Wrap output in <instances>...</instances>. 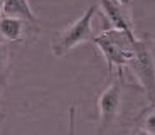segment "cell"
Instances as JSON below:
<instances>
[{
  "instance_id": "obj_3",
  "label": "cell",
  "mask_w": 155,
  "mask_h": 135,
  "mask_svg": "<svg viewBox=\"0 0 155 135\" xmlns=\"http://www.w3.org/2000/svg\"><path fill=\"white\" fill-rule=\"evenodd\" d=\"M133 51L135 56L127 69L135 74L137 81L147 93L148 103L155 106V46L147 39L135 37Z\"/></svg>"
},
{
  "instance_id": "obj_7",
  "label": "cell",
  "mask_w": 155,
  "mask_h": 135,
  "mask_svg": "<svg viewBox=\"0 0 155 135\" xmlns=\"http://www.w3.org/2000/svg\"><path fill=\"white\" fill-rule=\"evenodd\" d=\"M2 14L4 15L19 17L27 22L37 24V17L32 12L27 0H2Z\"/></svg>"
},
{
  "instance_id": "obj_6",
  "label": "cell",
  "mask_w": 155,
  "mask_h": 135,
  "mask_svg": "<svg viewBox=\"0 0 155 135\" xmlns=\"http://www.w3.org/2000/svg\"><path fill=\"white\" fill-rule=\"evenodd\" d=\"M27 20L19 17L4 15L0 14V37L2 41L8 42H19L27 37Z\"/></svg>"
},
{
  "instance_id": "obj_5",
  "label": "cell",
  "mask_w": 155,
  "mask_h": 135,
  "mask_svg": "<svg viewBox=\"0 0 155 135\" xmlns=\"http://www.w3.org/2000/svg\"><path fill=\"white\" fill-rule=\"evenodd\" d=\"M100 7L103 10V17L108 20L110 27L120 29L130 35H135L132 17L128 14V7H123L116 0H100Z\"/></svg>"
},
{
  "instance_id": "obj_9",
  "label": "cell",
  "mask_w": 155,
  "mask_h": 135,
  "mask_svg": "<svg viewBox=\"0 0 155 135\" xmlns=\"http://www.w3.org/2000/svg\"><path fill=\"white\" fill-rule=\"evenodd\" d=\"M142 128L148 130L150 133L155 135V106H152L142 118Z\"/></svg>"
},
{
  "instance_id": "obj_11",
  "label": "cell",
  "mask_w": 155,
  "mask_h": 135,
  "mask_svg": "<svg viewBox=\"0 0 155 135\" xmlns=\"http://www.w3.org/2000/svg\"><path fill=\"white\" fill-rule=\"evenodd\" d=\"M116 2H118V4H121V5H123V7H128V5H130V2H132V0H116Z\"/></svg>"
},
{
  "instance_id": "obj_2",
  "label": "cell",
  "mask_w": 155,
  "mask_h": 135,
  "mask_svg": "<svg viewBox=\"0 0 155 135\" xmlns=\"http://www.w3.org/2000/svg\"><path fill=\"white\" fill-rule=\"evenodd\" d=\"M96 14H98V7L96 5H89L79 19L74 20L73 24H69L68 27H64L52 41V46H51L52 54L54 56H64L66 52H69L71 49H74L79 44L93 42L94 39L93 19Z\"/></svg>"
},
{
  "instance_id": "obj_13",
  "label": "cell",
  "mask_w": 155,
  "mask_h": 135,
  "mask_svg": "<svg viewBox=\"0 0 155 135\" xmlns=\"http://www.w3.org/2000/svg\"><path fill=\"white\" fill-rule=\"evenodd\" d=\"M0 14H2V0H0Z\"/></svg>"
},
{
  "instance_id": "obj_8",
  "label": "cell",
  "mask_w": 155,
  "mask_h": 135,
  "mask_svg": "<svg viewBox=\"0 0 155 135\" xmlns=\"http://www.w3.org/2000/svg\"><path fill=\"white\" fill-rule=\"evenodd\" d=\"M8 66H10V49L7 42L0 39V79L8 73Z\"/></svg>"
},
{
  "instance_id": "obj_12",
  "label": "cell",
  "mask_w": 155,
  "mask_h": 135,
  "mask_svg": "<svg viewBox=\"0 0 155 135\" xmlns=\"http://www.w3.org/2000/svg\"><path fill=\"white\" fill-rule=\"evenodd\" d=\"M73 120H74V112H71V130H69V135H73Z\"/></svg>"
},
{
  "instance_id": "obj_1",
  "label": "cell",
  "mask_w": 155,
  "mask_h": 135,
  "mask_svg": "<svg viewBox=\"0 0 155 135\" xmlns=\"http://www.w3.org/2000/svg\"><path fill=\"white\" fill-rule=\"evenodd\" d=\"M137 35H130L120 29H103L100 34H94L93 42L100 47L101 54L105 56V61L108 64L110 76L113 71H118V78L123 79V69L128 68L130 61L135 56L133 51V41Z\"/></svg>"
},
{
  "instance_id": "obj_10",
  "label": "cell",
  "mask_w": 155,
  "mask_h": 135,
  "mask_svg": "<svg viewBox=\"0 0 155 135\" xmlns=\"http://www.w3.org/2000/svg\"><path fill=\"white\" fill-rule=\"evenodd\" d=\"M135 135H153V133H150V132H148V130H145V128H138Z\"/></svg>"
},
{
  "instance_id": "obj_4",
  "label": "cell",
  "mask_w": 155,
  "mask_h": 135,
  "mask_svg": "<svg viewBox=\"0 0 155 135\" xmlns=\"http://www.w3.org/2000/svg\"><path fill=\"white\" fill-rule=\"evenodd\" d=\"M121 81H113L101 91L98 98V110H100V118L103 127H110L116 120L121 106Z\"/></svg>"
}]
</instances>
